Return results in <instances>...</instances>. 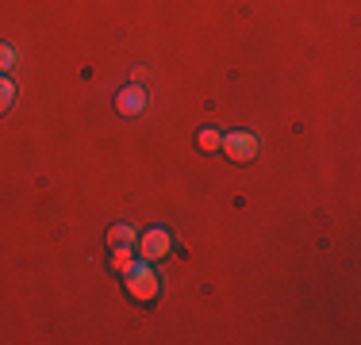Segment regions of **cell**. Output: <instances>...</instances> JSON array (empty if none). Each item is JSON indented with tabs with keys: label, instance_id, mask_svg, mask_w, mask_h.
I'll return each mask as SVG.
<instances>
[{
	"label": "cell",
	"instance_id": "ba28073f",
	"mask_svg": "<svg viewBox=\"0 0 361 345\" xmlns=\"http://www.w3.org/2000/svg\"><path fill=\"white\" fill-rule=\"evenodd\" d=\"M12 81H4V77H0V111H8V108H12Z\"/></svg>",
	"mask_w": 361,
	"mask_h": 345
},
{
	"label": "cell",
	"instance_id": "9c48e42d",
	"mask_svg": "<svg viewBox=\"0 0 361 345\" xmlns=\"http://www.w3.org/2000/svg\"><path fill=\"white\" fill-rule=\"evenodd\" d=\"M16 65V50L8 42H0V69H12Z\"/></svg>",
	"mask_w": 361,
	"mask_h": 345
},
{
	"label": "cell",
	"instance_id": "8992f818",
	"mask_svg": "<svg viewBox=\"0 0 361 345\" xmlns=\"http://www.w3.org/2000/svg\"><path fill=\"white\" fill-rule=\"evenodd\" d=\"M111 265H116V272H127L135 265V257H131V246L127 249H116V257H111Z\"/></svg>",
	"mask_w": 361,
	"mask_h": 345
},
{
	"label": "cell",
	"instance_id": "277c9868",
	"mask_svg": "<svg viewBox=\"0 0 361 345\" xmlns=\"http://www.w3.org/2000/svg\"><path fill=\"white\" fill-rule=\"evenodd\" d=\"M142 104H146V92L142 89H127L123 96H119V111L135 115V111H142Z\"/></svg>",
	"mask_w": 361,
	"mask_h": 345
},
{
	"label": "cell",
	"instance_id": "3957f363",
	"mask_svg": "<svg viewBox=\"0 0 361 345\" xmlns=\"http://www.w3.org/2000/svg\"><path fill=\"white\" fill-rule=\"evenodd\" d=\"M139 253L146 257V261H154V257H166V253H169V234H166V230H146Z\"/></svg>",
	"mask_w": 361,
	"mask_h": 345
},
{
	"label": "cell",
	"instance_id": "52a82bcc",
	"mask_svg": "<svg viewBox=\"0 0 361 345\" xmlns=\"http://www.w3.org/2000/svg\"><path fill=\"white\" fill-rule=\"evenodd\" d=\"M196 142H200V150H219V142H223V138H219V131H200V138H196Z\"/></svg>",
	"mask_w": 361,
	"mask_h": 345
},
{
	"label": "cell",
	"instance_id": "6da1fadb",
	"mask_svg": "<svg viewBox=\"0 0 361 345\" xmlns=\"http://www.w3.org/2000/svg\"><path fill=\"white\" fill-rule=\"evenodd\" d=\"M123 276H127V291H131L135 299H154L158 296V276H154L150 265H131Z\"/></svg>",
	"mask_w": 361,
	"mask_h": 345
},
{
	"label": "cell",
	"instance_id": "7a4b0ae2",
	"mask_svg": "<svg viewBox=\"0 0 361 345\" xmlns=\"http://www.w3.org/2000/svg\"><path fill=\"white\" fill-rule=\"evenodd\" d=\"M219 146H223V153H227L231 161H254L257 158V138L246 134V131H231Z\"/></svg>",
	"mask_w": 361,
	"mask_h": 345
},
{
	"label": "cell",
	"instance_id": "5b68a950",
	"mask_svg": "<svg viewBox=\"0 0 361 345\" xmlns=\"http://www.w3.org/2000/svg\"><path fill=\"white\" fill-rule=\"evenodd\" d=\"M108 242H111L116 249H127V246H135V230L127 227V222H119V227L108 230Z\"/></svg>",
	"mask_w": 361,
	"mask_h": 345
}]
</instances>
